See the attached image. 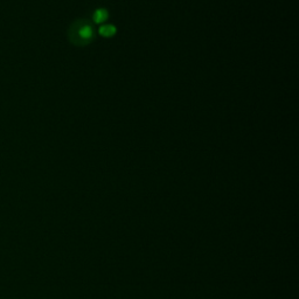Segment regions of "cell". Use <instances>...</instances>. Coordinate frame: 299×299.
<instances>
[{
  "mask_svg": "<svg viewBox=\"0 0 299 299\" xmlns=\"http://www.w3.org/2000/svg\"><path fill=\"white\" fill-rule=\"evenodd\" d=\"M76 42H88L93 36V29L89 25H83L77 29Z\"/></svg>",
  "mask_w": 299,
  "mask_h": 299,
  "instance_id": "cell-1",
  "label": "cell"
},
{
  "mask_svg": "<svg viewBox=\"0 0 299 299\" xmlns=\"http://www.w3.org/2000/svg\"><path fill=\"white\" fill-rule=\"evenodd\" d=\"M107 18H108V12L103 8L97 9V11L95 12V14H94V21L97 22V23H101V22L105 21Z\"/></svg>",
  "mask_w": 299,
  "mask_h": 299,
  "instance_id": "cell-2",
  "label": "cell"
},
{
  "mask_svg": "<svg viewBox=\"0 0 299 299\" xmlns=\"http://www.w3.org/2000/svg\"><path fill=\"white\" fill-rule=\"evenodd\" d=\"M100 33L103 36H111V35H114L115 33H116V28H115V27L111 26V25H105L103 27H101Z\"/></svg>",
  "mask_w": 299,
  "mask_h": 299,
  "instance_id": "cell-3",
  "label": "cell"
}]
</instances>
